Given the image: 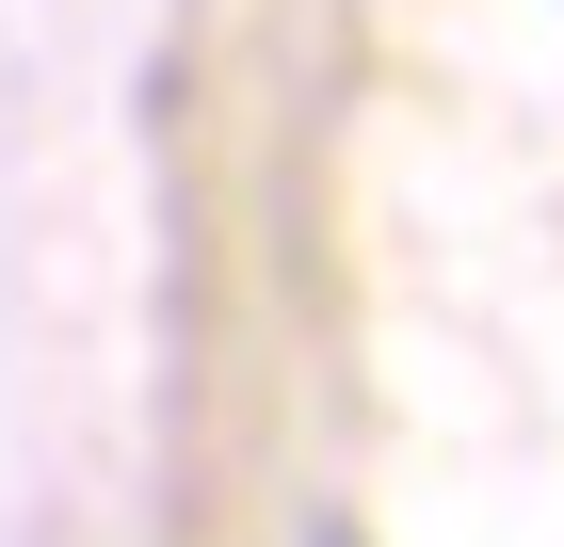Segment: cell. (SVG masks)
Instances as JSON below:
<instances>
[{"label": "cell", "instance_id": "6da1fadb", "mask_svg": "<svg viewBox=\"0 0 564 547\" xmlns=\"http://www.w3.org/2000/svg\"><path fill=\"white\" fill-rule=\"evenodd\" d=\"M306 547H371V532H355V515H306Z\"/></svg>", "mask_w": 564, "mask_h": 547}]
</instances>
